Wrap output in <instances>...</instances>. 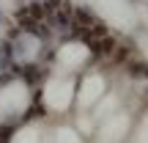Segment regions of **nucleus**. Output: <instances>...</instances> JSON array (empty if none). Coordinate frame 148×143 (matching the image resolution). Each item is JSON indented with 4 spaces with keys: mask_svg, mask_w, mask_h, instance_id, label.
I'll return each mask as SVG.
<instances>
[{
    "mask_svg": "<svg viewBox=\"0 0 148 143\" xmlns=\"http://www.w3.org/2000/svg\"><path fill=\"white\" fill-rule=\"evenodd\" d=\"M27 102H30V94L25 83H5L0 88V118H14L25 113Z\"/></svg>",
    "mask_w": 148,
    "mask_h": 143,
    "instance_id": "nucleus-1",
    "label": "nucleus"
},
{
    "mask_svg": "<svg viewBox=\"0 0 148 143\" xmlns=\"http://www.w3.org/2000/svg\"><path fill=\"white\" fill-rule=\"evenodd\" d=\"M74 99V85L71 80H49L44 88V105L52 110H66Z\"/></svg>",
    "mask_w": 148,
    "mask_h": 143,
    "instance_id": "nucleus-2",
    "label": "nucleus"
},
{
    "mask_svg": "<svg viewBox=\"0 0 148 143\" xmlns=\"http://www.w3.org/2000/svg\"><path fill=\"white\" fill-rule=\"evenodd\" d=\"M104 94V80L99 74H90V77L82 80V88H79V105L88 107V105H96Z\"/></svg>",
    "mask_w": 148,
    "mask_h": 143,
    "instance_id": "nucleus-3",
    "label": "nucleus"
},
{
    "mask_svg": "<svg viewBox=\"0 0 148 143\" xmlns=\"http://www.w3.org/2000/svg\"><path fill=\"white\" fill-rule=\"evenodd\" d=\"M85 58H88V47H85V44H66V47H60V53H58V61L63 66H69V69L85 64Z\"/></svg>",
    "mask_w": 148,
    "mask_h": 143,
    "instance_id": "nucleus-4",
    "label": "nucleus"
},
{
    "mask_svg": "<svg viewBox=\"0 0 148 143\" xmlns=\"http://www.w3.org/2000/svg\"><path fill=\"white\" fill-rule=\"evenodd\" d=\"M126 127H129V118L126 116H112L110 121L104 124L101 135H104V140H121V135L126 132Z\"/></svg>",
    "mask_w": 148,
    "mask_h": 143,
    "instance_id": "nucleus-5",
    "label": "nucleus"
},
{
    "mask_svg": "<svg viewBox=\"0 0 148 143\" xmlns=\"http://www.w3.org/2000/svg\"><path fill=\"white\" fill-rule=\"evenodd\" d=\"M11 143H41V138H38V129L36 127H25V129H19V132L14 135Z\"/></svg>",
    "mask_w": 148,
    "mask_h": 143,
    "instance_id": "nucleus-6",
    "label": "nucleus"
},
{
    "mask_svg": "<svg viewBox=\"0 0 148 143\" xmlns=\"http://www.w3.org/2000/svg\"><path fill=\"white\" fill-rule=\"evenodd\" d=\"M55 143H79V138H77V132L74 129H66V127H60L58 132H55V138H52Z\"/></svg>",
    "mask_w": 148,
    "mask_h": 143,
    "instance_id": "nucleus-7",
    "label": "nucleus"
},
{
    "mask_svg": "<svg viewBox=\"0 0 148 143\" xmlns=\"http://www.w3.org/2000/svg\"><path fill=\"white\" fill-rule=\"evenodd\" d=\"M137 143H148V118H145L143 129H140V135H137Z\"/></svg>",
    "mask_w": 148,
    "mask_h": 143,
    "instance_id": "nucleus-8",
    "label": "nucleus"
}]
</instances>
